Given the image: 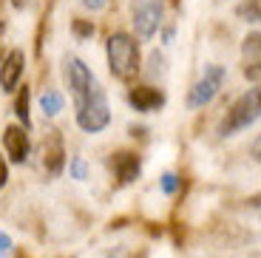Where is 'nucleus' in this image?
<instances>
[{
	"label": "nucleus",
	"mask_w": 261,
	"mask_h": 258,
	"mask_svg": "<svg viewBox=\"0 0 261 258\" xmlns=\"http://www.w3.org/2000/svg\"><path fill=\"white\" fill-rule=\"evenodd\" d=\"M63 74H65V83H68V91H71L74 116H77L80 128L85 134H99L102 128H108L111 105H108V97H105L102 85L97 83L91 68L80 57L68 54L63 60Z\"/></svg>",
	"instance_id": "nucleus-1"
},
{
	"label": "nucleus",
	"mask_w": 261,
	"mask_h": 258,
	"mask_svg": "<svg viewBox=\"0 0 261 258\" xmlns=\"http://www.w3.org/2000/svg\"><path fill=\"white\" fill-rule=\"evenodd\" d=\"M105 54H108V68L119 83H134L137 74L142 71V51H139L137 37L130 34L114 32L105 43Z\"/></svg>",
	"instance_id": "nucleus-2"
},
{
	"label": "nucleus",
	"mask_w": 261,
	"mask_h": 258,
	"mask_svg": "<svg viewBox=\"0 0 261 258\" xmlns=\"http://www.w3.org/2000/svg\"><path fill=\"white\" fill-rule=\"evenodd\" d=\"M258 119H261V85H255V88H247L224 111L222 122H219V136H236L239 131L250 128Z\"/></svg>",
	"instance_id": "nucleus-3"
},
{
	"label": "nucleus",
	"mask_w": 261,
	"mask_h": 258,
	"mask_svg": "<svg viewBox=\"0 0 261 258\" xmlns=\"http://www.w3.org/2000/svg\"><path fill=\"white\" fill-rule=\"evenodd\" d=\"M224 77H227V71H224V65H204V74L193 83V88L188 91V108H204L207 102H213L216 94L222 91L224 85Z\"/></svg>",
	"instance_id": "nucleus-4"
},
{
	"label": "nucleus",
	"mask_w": 261,
	"mask_h": 258,
	"mask_svg": "<svg viewBox=\"0 0 261 258\" xmlns=\"http://www.w3.org/2000/svg\"><path fill=\"white\" fill-rule=\"evenodd\" d=\"M162 0H134L130 6V20H134V29L142 40L153 37L156 29L162 26Z\"/></svg>",
	"instance_id": "nucleus-5"
},
{
	"label": "nucleus",
	"mask_w": 261,
	"mask_h": 258,
	"mask_svg": "<svg viewBox=\"0 0 261 258\" xmlns=\"http://www.w3.org/2000/svg\"><path fill=\"white\" fill-rule=\"evenodd\" d=\"M40 156H43V170H46L51 179L63 173V168H65V142H63V134H60L57 128L43 131Z\"/></svg>",
	"instance_id": "nucleus-6"
},
{
	"label": "nucleus",
	"mask_w": 261,
	"mask_h": 258,
	"mask_svg": "<svg viewBox=\"0 0 261 258\" xmlns=\"http://www.w3.org/2000/svg\"><path fill=\"white\" fill-rule=\"evenodd\" d=\"M165 91L156 85H134L128 91V105L139 114H150V111H159L165 105Z\"/></svg>",
	"instance_id": "nucleus-7"
},
{
	"label": "nucleus",
	"mask_w": 261,
	"mask_h": 258,
	"mask_svg": "<svg viewBox=\"0 0 261 258\" xmlns=\"http://www.w3.org/2000/svg\"><path fill=\"white\" fill-rule=\"evenodd\" d=\"M111 170L117 185H130L142 170V156L134 150H117V153H111Z\"/></svg>",
	"instance_id": "nucleus-8"
},
{
	"label": "nucleus",
	"mask_w": 261,
	"mask_h": 258,
	"mask_svg": "<svg viewBox=\"0 0 261 258\" xmlns=\"http://www.w3.org/2000/svg\"><path fill=\"white\" fill-rule=\"evenodd\" d=\"M242 71L247 80L261 83V32H253L242 43Z\"/></svg>",
	"instance_id": "nucleus-9"
},
{
	"label": "nucleus",
	"mask_w": 261,
	"mask_h": 258,
	"mask_svg": "<svg viewBox=\"0 0 261 258\" xmlns=\"http://www.w3.org/2000/svg\"><path fill=\"white\" fill-rule=\"evenodd\" d=\"M3 148H6V156L12 162H26L29 150H32V142H29V131L23 125H9L3 131Z\"/></svg>",
	"instance_id": "nucleus-10"
},
{
	"label": "nucleus",
	"mask_w": 261,
	"mask_h": 258,
	"mask_svg": "<svg viewBox=\"0 0 261 258\" xmlns=\"http://www.w3.org/2000/svg\"><path fill=\"white\" fill-rule=\"evenodd\" d=\"M23 68H26V57H23L20 48H12L6 57L0 60V88L6 94L17 88L20 77H23Z\"/></svg>",
	"instance_id": "nucleus-11"
},
{
	"label": "nucleus",
	"mask_w": 261,
	"mask_h": 258,
	"mask_svg": "<svg viewBox=\"0 0 261 258\" xmlns=\"http://www.w3.org/2000/svg\"><path fill=\"white\" fill-rule=\"evenodd\" d=\"M40 111H43V116H57L63 111V94L54 88H46L40 94Z\"/></svg>",
	"instance_id": "nucleus-12"
},
{
	"label": "nucleus",
	"mask_w": 261,
	"mask_h": 258,
	"mask_svg": "<svg viewBox=\"0 0 261 258\" xmlns=\"http://www.w3.org/2000/svg\"><path fill=\"white\" fill-rule=\"evenodd\" d=\"M236 14H239V20H244V23L261 26V0H242V3L236 6Z\"/></svg>",
	"instance_id": "nucleus-13"
},
{
	"label": "nucleus",
	"mask_w": 261,
	"mask_h": 258,
	"mask_svg": "<svg viewBox=\"0 0 261 258\" xmlns=\"http://www.w3.org/2000/svg\"><path fill=\"white\" fill-rule=\"evenodd\" d=\"M29 102H32V94H29V88L23 85V91L17 94V102H14V114H17V119L23 122V128H32V116H29Z\"/></svg>",
	"instance_id": "nucleus-14"
},
{
	"label": "nucleus",
	"mask_w": 261,
	"mask_h": 258,
	"mask_svg": "<svg viewBox=\"0 0 261 258\" xmlns=\"http://www.w3.org/2000/svg\"><path fill=\"white\" fill-rule=\"evenodd\" d=\"M71 29H74V34H77V37L80 40H83V37H91V34H94V23H91V20H74V23H71Z\"/></svg>",
	"instance_id": "nucleus-15"
},
{
	"label": "nucleus",
	"mask_w": 261,
	"mask_h": 258,
	"mask_svg": "<svg viewBox=\"0 0 261 258\" xmlns=\"http://www.w3.org/2000/svg\"><path fill=\"white\" fill-rule=\"evenodd\" d=\"M71 176H74V179H80V182L88 176V162H85L83 156H74V159H71Z\"/></svg>",
	"instance_id": "nucleus-16"
},
{
	"label": "nucleus",
	"mask_w": 261,
	"mask_h": 258,
	"mask_svg": "<svg viewBox=\"0 0 261 258\" xmlns=\"http://www.w3.org/2000/svg\"><path fill=\"white\" fill-rule=\"evenodd\" d=\"M176 187H179V176L176 173H165L162 176V193H176Z\"/></svg>",
	"instance_id": "nucleus-17"
},
{
	"label": "nucleus",
	"mask_w": 261,
	"mask_h": 258,
	"mask_svg": "<svg viewBox=\"0 0 261 258\" xmlns=\"http://www.w3.org/2000/svg\"><path fill=\"white\" fill-rule=\"evenodd\" d=\"M148 71H150V74H162V71H165V57H162L159 51L150 54V68H148Z\"/></svg>",
	"instance_id": "nucleus-18"
},
{
	"label": "nucleus",
	"mask_w": 261,
	"mask_h": 258,
	"mask_svg": "<svg viewBox=\"0 0 261 258\" xmlns=\"http://www.w3.org/2000/svg\"><path fill=\"white\" fill-rule=\"evenodd\" d=\"M12 252V239H9L6 233H0V258H6Z\"/></svg>",
	"instance_id": "nucleus-19"
},
{
	"label": "nucleus",
	"mask_w": 261,
	"mask_h": 258,
	"mask_svg": "<svg viewBox=\"0 0 261 258\" xmlns=\"http://www.w3.org/2000/svg\"><path fill=\"white\" fill-rule=\"evenodd\" d=\"M6 182H9V165H6V159L0 156V187H6Z\"/></svg>",
	"instance_id": "nucleus-20"
},
{
	"label": "nucleus",
	"mask_w": 261,
	"mask_h": 258,
	"mask_svg": "<svg viewBox=\"0 0 261 258\" xmlns=\"http://www.w3.org/2000/svg\"><path fill=\"white\" fill-rule=\"evenodd\" d=\"M105 3H108V0H83V6H85V9H91V12H99V9H105Z\"/></svg>",
	"instance_id": "nucleus-21"
},
{
	"label": "nucleus",
	"mask_w": 261,
	"mask_h": 258,
	"mask_svg": "<svg viewBox=\"0 0 261 258\" xmlns=\"http://www.w3.org/2000/svg\"><path fill=\"white\" fill-rule=\"evenodd\" d=\"M250 153H253V159H255V162H261V136H258V139L253 142V148H250Z\"/></svg>",
	"instance_id": "nucleus-22"
},
{
	"label": "nucleus",
	"mask_w": 261,
	"mask_h": 258,
	"mask_svg": "<svg viewBox=\"0 0 261 258\" xmlns=\"http://www.w3.org/2000/svg\"><path fill=\"white\" fill-rule=\"evenodd\" d=\"M3 37H6V20H0V48H3Z\"/></svg>",
	"instance_id": "nucleus-23"
},
{
	"label": "nucleus",
	"mask_w": 261,
	"mask_h": 258,
	"mask_svg": "<svg viewBox=\"0 0 261 258\" xmlns=\"http://www.w3.org/2000/svg\"><path fill=\"white\" fill-rule=\"evenodd\" d=\"M26 3H29V0H12V6H17V9H20V6H26Z\"/></svg>",
	"instance_id": "nucleus-24"
}]
</instances>
